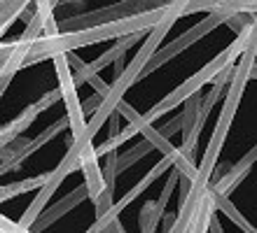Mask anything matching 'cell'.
<instances>
[{"instance_id": "cell-1", "label": "cell", "mask_w": 257, "mask_h": 233, "mask_svg": "<svg viewBox=\"0 0 257 233\" xmlns=\"http://www.w3.org/2000/svg\"><path fill=\"white\" fill-rule=\"evenodd\" d=\"M255 33H257V17H255V21H252L250 26L245 28L243 33L238 35L236 40L231 42V45L227 47L222 54H217L215 59L210 61L208 66H203L201 70L192 75L187 82H183L176 91H171L166 98H162L157 105L150 107L148 112L143 114V124H145V128H150V126H152V121H157L162 114L169 112V110L178 107L180 103H187V100H190L192 96H196V93H201V89H203V84H206V82H215L217 75L224 73V68L231 66V63H236L238 56H243V52L248 49V45L252 42Z\"/></svg>"}, {"instance_id": "cell-2", "label": "cell", "mask_w": 257, "mask_h": 233, "mask_svg": "<svg viewBox=\"0 0 257 233\" xmlns=\"http://www.w3.org/2000/svg\"><path fill=\"white\" fill-rule=\"evenodd\" d=\"M66 128H70V117L63 114L61 119H56L52 126H47L38 138H17V140H12L10 145L0 147V173L5 175V173H10V170H17L31 154L42 149V147L47 145V142H52L59 133H63Z\"/></svg>"}, {"instance_id": "cell-3", "label": "cell", "mask_w": 257, "mask_h": 233, "mask_svg": "<svg viewBox=\"0 0 257 233\" xmlns=\"http://www.w3.org/2000/svg\"><path fill=\"white\" fill-rule=\"evenodd\" d=\"M180 156H183V154H180V147H176V149H173V152H169V154H164L162 161H159V163H157V166L152 168V170H150V173L145 175V177H143V180L138 182V184H136L134 189H131V191H128L122 200H119V203H115V205L110 207L108 212L103 214L101 219H96L94 224L89 226V231H87V233H103L105 228L110 226V224H115V221L119 219V214L124 212V207L131 205V203H134V200L138 198V196H141V193L145 191V189H148V186L152 184V182H155L157 177H159V175H166V170H173V168L178 166Z\"/></svg>"}, {"instance_id": "cell-4", "label": "cell", "mask_w": 257, "mask_h": 233, "mask_svg": "<svg viewBox=\"0 0 257 233\" xmlns=\"http://www.w3.org/2000/svg\"><path fill=\"white\" fill-rule=\"evenodd\" d=\"M234 14H236V12H229V10H227V12H213V14H208V17H206L201 24H196V26H192L187 33H183L180 38H178V40H173L171 45H166V47H159V49H157V54L152 56V61L148 63V68H145L143 77H145L148 73H155L157 68L164 66L166 61L176 59L178 54L185 52V49H187L192 42H196L199 38H201V35L210 33V31H213L215 26H220V24H224V21H229Z\"/></svg>"}, {"instance_id": "cell-5", "label": "cell", "mask_w": 257, "mask_h": 233, "mask_svg": "<svg viewBox=\"0 0 257 233\" xmlns=\"http://www.w3.org/2000/svg\"><path fill=\"white\" fill-rule=\"evenodd\" d=\"M59 100H63V91L56 87V89H52V91L45 93L38 103H31L19 117H14L12 121H7L5 126H3V131H0V147H5V145H10L12 140H17L26 128H31V124H33L45 110L54 107Z\"/></svg>"}, {"instance_id": "cell-6", "label": "cell", "mask_w": 257, "mask_h": 233, "mask_svg": "<svg viewBox=\"0 0 257 233\" xmlns=\"http://www.w3.org/2000/svg\"><path fill=\"white\" fill-rule=\"evenodd\" d=\"M87 198H91V193H89V186L87 182H82L77 189H73L70 193H66L59 203H54V205L49 207V210H45V212L40 214V219L35 221V226L31 228L33 233H42L45 228H49L54 221H59L61 217H66L70 210H75V207L80 205V203H84Z\"/></svg>"}, {"instance_id": "cell-7", "label": "cell", "mask_w": 257, "mask_h": 233, "mask_svg": "<svg viewBox=\"0 0 257 233\" xmlns=\"http://www.w3.org/2000/svg\"><path fill=\"white\" fill-rule=\"evenodd\" d=\"M255 163H257V145L252 147L248 154H245L243 159L236 161V163L229 168V173L222 175L220 180L213 182V191L220 193V196H229V193L234 191V189H236V186L241 184L245 177H248V173L252 170V166H255Z\"/></svg>"}, {"instance_id": "cell-8", "label": "cell", "mask_w": 257, "mask_h": 233, "mask_svg": "<svg viewBox=\"0 0 257 233\" xmlns=\"http://www.w3.org/2000/svg\"><path fill=\"white\" fill-rule=\"evenodd\" d=\"M52 180V173H45V175H38V177H28V180H21V182H12V184H3V191H0V198L10 200L14 196H21L26 191H33V189H45Z\"/></svg>"}, {"instance_id": "cell-9", "label": "cell", "mask_w": 257, "mask_h": 233, "mask_svg": "<svg viewBox=\"0 0 257 233\" xmlns=\"http://www.w3.org/2000/svg\"><path fill=\"white\" fill-rule=\"evenodd\" d=\"M210 186H213V184H210ZM213 200H215L217 212H222L224 217H229V219L234 221V224H236V226L241 228L243 233H257V228L252 226V224H250L248 219H245L243 214H241V210H238V207L234 205V203H231L229 196H220V193L213 191Z\"/></svg>"}, {"instance_id": "cell-10", "label": "cell", "mask_w": 257, "mask_h": 233, "mask_svg": "<svg viewBox=\"0 0 257 233\" xmlns=\"http://www.w3.org/2000/svg\"><path fill=\"white\" fill-rule=\"evenodd\" d=\"M157 149V145L155 142H150L148 138H143L141 142L136 147H131L128 152H124V154H119V173H124L126 168H131L134 163H138L141 159H145L150 152H155Z\"/></svg>"}, {"instance_id": "cell-11", "label": "cell", "mask_w": 257, "mask_h": 233, "mask_svg": "<svg viewBox=\"0 0 257 233\" xmlns=\"http://www.w3.org/2000/svg\"><path fill=\"white\" fill-rule=\"evenodd\" d=\"M157 131H159V133H162L166 140H171L173 135H178V133H183V131H185V117H183V112L178 114V117H173L171 121H166V124H164V126H159Z\"/></svg>"}, {"instance_id": "cell-12", "label": "cell", "mask_w": 257, "mask_h": 233, "mask_svg": "<svg viewBox=\"0 0 257 233\" xmlns=\"http://www.w3.org/2000/svg\"><path fill=\"white\" fill-rule=\"evenodd\" d=\"M210 233H224L222 224H220V219H217V212L213 214V219H210Z\"/></svg>"}, {"instance_id": "cell-13", "label": "cell", "mask_w": 257, "mask_h": 233, "mask_svg": "<svg viewBox=\"0 0 257 233\" xmlns=\"http://www.w3.org/2000/svg\"><path fill=\"white\" fill-rule=\"evenodd\" d=\"M103 233H126V231H124V226H122V221L117 219V221H115V224H110V226H108V228H105V231H103Z\"/></svg>"}, {"instance_id": "cell-14", "label": "cell", "mask_w": 257, "mask_h": 233, "mask_svg": "<svg viewBox=\"0 0 257 233\" xmlns=\"http://www.w3.org/2000/svg\"><path fill=\"white\" fill-rule=\"evenodd\" d=\"M252 80H257V63H255V68H252V75H250Z\"/></svg>"}]
</instances>
